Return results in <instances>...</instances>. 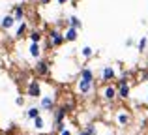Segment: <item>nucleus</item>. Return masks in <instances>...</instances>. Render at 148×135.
I'll use <instances>...</instances> for the list:
<instances>
[{"instance_id":"f257e3e1","label":"nucleus","mask_w":148,"mask_h":135,"mask_svg":"<svg viewBox=\"0 0 148 135\" xmlns=\"http://www.w3.org/2000/svg\"><path fill=\"white\" fill-rule=\"evenodd\" d=\"M49 41H47V47H60L62 43H64V32H60L58 28H53L49 30Z\"/></svg>"},{"instance_id":"f03ea898","label":"nucleus","mask_w":148,"mask_h":135,"mask_svg":"<svg viewBox=\"0 0 148 135\" xmlns=\"http://www.w3.org/2000/svg\"><path fill=\"white\" fill-rule=\"evenodd\" d=\"M26 96L32 99L41 98V83L38 79H30L28 84H26Z\"/></svg>"},{"instance_id":"7ed1b4c3","label":"nucleus","mask_w":148,"mask_h":135,"mask_svg":"<svg viewBox=\"0 0 148 135\" xmlns=\"http://www.w3.org/2000/svg\"><path fill=\"white\" fill-rule=\"evenodd\" d=\"M34 71H36V75H40V77H47L49 73H51V64H49V60L38 58L36 66H34Z\"/></svg>"},{"instance_id":"20e7f679","label":"nucleus","mask_w":148,"mask_h":135,"mask_svg":"<svg viewBox=\"0 0 148 135\" xmlns=\"http://www.w3.org/2000/svg\"><path fill=\"white\" fill-rule=\"evenodd\" d=\"M54 109V98L53 96H43L40 98V111H47V113H53Z\"/></svg>"},{"instance_id":"39448f33","label":"nucleus","mask_w":148,"mask_h":135,"mask_svg":"<svg viewBox=\"0 0 148 135\" xmlns=\"http://www.w3.org/2000/svg\"><path fill=\"white\" fill-rule=\"evenodd\" d=\"M77 90H79V94L88 96L92 90H94V83H90V81H84V79H79V81H77Z\"/></svg>"},{"instance_id":"423d86ee","label":"nucleus","mask_w":148,"mask_h":135,"mask_svg":"<svg viewBox=\"0 0 148 135\" xmlns=\"http://www.w3.org/2000/svg\"><path fill=\"white\" fill-rule=\"evenodd\" d=\"M116 122H118V126H130V122H131V113L130 111H124V109H120L118 113H116Z\"/></svg>"},{"instance_id":"0eeeda50","label":"nucleus","mask_w":148,"mask_h":135,"mask_svg":"<svg viewBox=\"0 0 148 135\" xmlns=\"http://www.w3.org/2000/svg\"><path fill=\"white\" fill-rule=\"evenodd\" d=\"M116 86H118V90H116V98H120V99H127L130 98V83H116Z\"/></svg>"},{"instance_id":"6e6552de","label":"nucleus","mask_w":148,"mask_h":135,"mask_svg":"<svg viewBox=\"0 0 148 135\" xmlns=\"http://www.w3.org/2000/svg\"><path fill=\"white\" fill-rule=\"evenodd\" d=\"M15 23H17V21L13 19V15H11V13L10 15H4V17L0 19V28H2V30H11L15 26Z\"/></svg>"},{"instance_id":"1a4fd4ad","label":"nucleus","mask_w":148,"mask_h":135,"mask_svg":"<svg viewBox=\"0 0 148 135\" xmlns=\"http://www.w3.org/2000/svg\"><path fill=\"white\" fill-rule=\"evenodd\" d=\"M77 38H79V30L73 28V26H68L64 32V41H69V43H73V41H77Z\"/></svg>"},{"instance_id":"9d476101","label":"nucleus","mask_w":148,"mask_h":135,"mask_svg":"<svg viewBox=\"0 0 148 135\" xmlns=\"http://www.w3.org/2000/svg\"><path fill=\"white\" fill-rule=\"evenodd\" d=\"M53 113H54V124H60V122H64L66 116H68V109H66L64 105L58 107V109H53Z\"/></svg>"},{"instance_id":"9b49d317","label":"nucleus","mask_w":148,"mask_h":135,"mask_svg":"<svg viewBox=\"0 0 148 135\" xmlns=\"http://www.w3.org/2000/svg\"><path fill=\"white\" fill-rule=\"evenodd\" d=\"M114 77H116V71H114L112 66H105L103 69H101V79L103 81H112Z\"/></svg>"},{"instance_id":"f8f14e48","label":"nucleus","mask_w":148,"mask_h":135,"mask_svg":"<svg viewBox=\"0 0 148 135\" xmlns=\"http://www.w3.org/2000/svg\"><path fill=\"white\" fill-rule=\"evenodd\" d=\"M103 98L107 99V101H114L116 99V88L111 86V84H107V86L103 88Z\"/></svg>"},{"instance_id":"ddd939ff","label":"nucleus","mask_w":148,"mask_h":135,"mask_svg":"<svg viewBox=\"0 0 148 135\" xmlns=\"http://www.w3.org/2000/svg\"><path fill=\"white\" fill-rule=\"evenodd\" d=\"M11 15H13V19H15V21H25V8H23L21 6V4H19V6H15L13 8V13H11Z\"/></svg>"},{"instance_id":"4468645a","label":"nucleus","mask_w":148,"mask_h":135,"mask_svg":"<svg viewBox=\"0 0 148 135\" xmlns=\"http://www.w3.org/2000/svg\"><path fill=\"white\" fill-rule=\"evenodd\" d=\"M79 79H84V81H90V83H94V71H92L90 68H83V69H81Z\"/></svg>"},{"instance_id":"2eb2a0df","label":"nucleus","mask_w":148,"mask_h":135,"mask_svg":"<svg viewBox=\"0 0 148 135\" xmlns=\"http://www.w3.org/2000/svg\"><path fill=\"white\" fill-rule=\"evenodd\" d=\"M28 53H30V56H32V58H40V56H41V47H40V43H30Z\"/></svg>"},{"instance_id":"dca6fc26","label":"nucleus","mask_w":148,"mask_h":135,"mask_svg":"<svg viewBox=\"0 0 148 135\" xmlns=\"http://www.w3.org/2000/svg\"><path fill=\"white\" fill-rule=\"evenodd\" d=\"M68 23H69V26H73V28H77V30L83 28V23H81V19L77 17V15H69V17H68Z\"/></svg>"},{"instance_id":"f3484780","label":"nucleus","mask_w":148,"mask_h":135,"mask_svg":"<svg viewBox=\"0 0 148 135\" xmlns=\"http://www.w3.org/2000/svg\"><path fill=\"white\" fill-rule=\"evenodd\" d=\"M32 122H34V130H36V132H41V130L45 128V120H43L41 114H38L36 118H32Z\"/></svg>"},{"instance_id":"a211bd4d","label":"nucleus","mask_w":148,"mask_h":135,"mask_svg":"<svg viewBox=\"0 0 148 135\" xmlns=\"http://www.w3.org/2000/svg\"><path fill=\"white\" fill-rule=\"evenodd\" d=\"M28 40H30V43H40L41 41V32L40 30H32V32L28 34Z\"/></svg>"},{"instance_id":"6ab92c4d","label":"nucleus","mask_w":148,"mask_h":135,"mask_svg":"<svg viewBox=\"0 0 148 135\" xmlns=\"http://www.w3.org/2000/svg\"><path fill=\"white\" fill-rule=\"evenodd\" d=\"M81 56H83V58H92V56H94V49L84 45V47L81 49Z\"/></svg>"},{"instance_id":"aec40b11","label":"nucleus","mask_w":148,"mask_h":135,"mask_svg":"<svg viewBox=\"0 0 148 135\" xmlns=\"http://www.w3.org/2000/svg\"><path fill=\"white\" fill-rule=\"evenodd\" d=\"M38 114H41L40 107H30V109L26 111V118H28V120H32V118H36Z\"/></svg>"},{"instance_id":"412c9836","label":"nucleus","mask_w":148,"mask_h":135,"mask_svg":"<svg viewBox=\"0 0 148 135\" xmlns=\"http://www.w3.org/2000/svg\"><path fill=\"white\" fill-rule=\"evenodd\" d=\"M26 28H28V25H26L25 21H19V26H17V32H15V38H21L23 34L26 32Z\"/></svg>"},{"instance_id":"4be33fe9","label":"nucleus","mask_w":148,"mask_h":135,"mask_svg":"<svg viewBox=\"0 0 148 135\" xmlns=\"http://www.w3.org/2000/svg\"><path fill=\"white\" fill-rule=\"evenodd\" d=\"M96 133H98L96 126H86V128H84L83 132H79V135H96Z\"/></svg>"},{"instance_id":"5701e85b","label":"nucleus","mask_w":148,"mask_h":135,"mask_svg":"<svg viewBox=\"0 0 148 135\" xmlns=\"http://www.w3.org/2000/svg\"><path fill=\"white\" fill-rule=\"evenodd\" d=\"M146 47H148V38H141V41L137 43L139 53H145V51H146Z\"/></svg>"},{"instance_id":"b1692460","label":"nucleus","mask_w":148,"mask_h":135,"mask_svg":"<svg viewBox=\"0 0 148 135\" xmlns=\"http://www.w3.org/2000/svg\"><path fill=\"white\" fill-rule=\"evenodd\" d=\"M15 105L23 107V105H25V98H23V96H17V98H15Z\"/></svg>"},{"instance_id":"393cba45","label":"nucleus","mask_w":148,"mask_h":135,"mask_svg":"<svg viewBox=\"0 0 148 135\" xmlns=\"http://www.w3.org/2000/svg\"><path fill=\"white\" fill-rule=\"evenodd\" d=\"M126 45H127V47H133V45H135V41H133V38H130V40H127V41H126Z\"/></svg>"},{"instance_id":"a878e982","label":"nucleus","mask_w":148,"mask_h":135,"mask_svg":"<svg viewBox=\"0 0 148 135\" xmlns=\"http://www.w3.org/2000/svg\"><path fill=\"white\" fill-rule=\"evenodd\" d=\"M60 135H71V132H69V130H62Z\"/></svg>"},{"instance_id":"bb28decb","label":"nucleus","mask_w":148,"mask_h":135,"mask_svg":"<svg viewBox=\"0 0 148 135\" xmlns=\"http://www.w3.org/2000/svg\"><path fill=\"white\" fill-rule=\"evenodd\" d=\"M41 6H47V4H51V0H40Z\"/></svg>"},{"instance_id":"cd10ccee","label":"nucleus","mask_w":148,"mask_h":135,"mask_svg":"<svg viewBox=\"0 0 148 135\" xmlns=\"http://www.w3.org/2000/svg\"><path fill=\"white\" fill-rule=\"evenodd\" d=\"M69 0H58V4H60V6H64V4H68Z\"/></svg>"},{"instance_id":"c85d7f7f","label":"nucleus","mask_w":148,"mask_h":135,"mask_svg":"<svg viewBox=\"0 0 148 135\" xmlns=\"http://www.w3.org/2000/svg\"><path fill=\"white\" fill-rule=\"evenodd\" d=\"M146 105H148V96H146Z\"/></svg>"}]
</instances>
